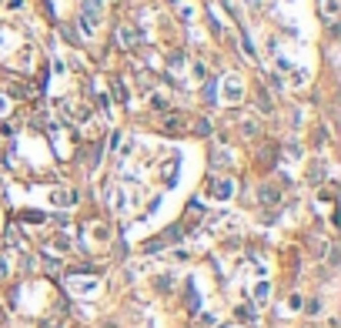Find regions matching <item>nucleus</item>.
<instances>
[{"mask_svg":"<svg viewBox=\"0 0 341 328\" xmlns=\"http://www.w3.org/2000/svg\"><path fill=\"white\" fill-rule=\"evenodd\" d=\"M120 40H124L127 47H134V44H137V34L131 31V27H120Z\"/></svg>","mask_w":341,"mask_h":328,"instance_id":"1","label":"nucleus"},{"mask_svg":"<svg viewBox=\"0 0 341 328\" xmlns=\"http://www.w3.org/2000/svg\"><path fill=\"white\" fill-rule=\"evenodd\" d=\"M214 194H218V198H228V194H231V184H228V181L214 184Z\"/></svg>","mask_w":341,"mask_h":328,"instance_id":"2","label":"nucleus"},{"mask_svg":"<svg viewBox=\"0 0 341 328\" xmlns=\"http://www.w3.org/2000/svg\"><path fill=\"white\" fill-rule=\"evenodd\" d=\"M334 10H338V0H325V17H328V20L334 17Z\"/></svg>","mask_w":341,"mask_h":328,"instance_id":"3","label":"nucleus"},{"mask_svg":"<svg viewBox=\"0 0 341 328\" xmlns=\"http://www.w3.org/2000/svg\"><path fill=\"white\" fill-rule=\"evenodd\" d=\"M261 201H268V204H274V201H278V194L271 191V188H264V191H261Z\"/></svg>","mask_w":341,"mask_h":328,"instance_id":"4","label":"nucleus"},{"mask_svg":"<svg viewBox=\"0 0 341 328\" xmlns=\"http://www.w3.org/2000/svg\"><path fill=\"white\" fill-rule=\"evenodd\" d=\"M247 4H251V7H258V0H247Z\"/></svg>","mask_w":341,"mask_h":328,"instance_id":"5","label":"nucleus"}]
</instances>
